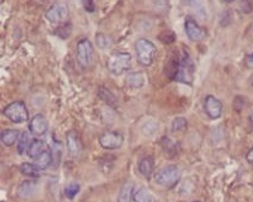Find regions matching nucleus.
<instances>
[{"instance_id":"nucleus-1","label":"nucleus","mask_w":253,"mask_h":202,"mask_svg":"<svg viewBox=\"0 0 253 202\" xmlns=\"http://www.w3.org/2000/svg\"><path fill=\"white\" fill-rule=\"evenodd\" d=\"M172 78L178 82H182V84H193L194 65L189 53H182L181 57L175 62Z\"/></svg>"},{"instance_id":"nucleus-2","label":"nucleus","mask_w":253,"mask_h":202,"mask_svg":"<svg viewBox=\"0 0 253 202\" xmlns=\"http://www.w3.org/2000/svg\"><path fill=\"white\" fill-rule=\"evenodd\" d=\"M180 176H181L180 168L175 165H169L158 170L155 176V181L162 187L172 188L180 181Z\"/></svg>"},{"instance_id":"nucleus-3","label":"nucleus","mask_w":253,"mask_h":202,"mask_svg":"<svg viewBox=\"0 0 253 202\" xmlns=\"http://www.w3.org/2000/svg\"><path fill=\"white\" fill-rule=\"evenodd\" d=\"M108 69L115 76L123 75L132 66V56L128 52H115L108 60Z\"/></svg>"},{"instance_id":"nucleus-4","label":"nucleus","mask_w":253,"mask_h":202,"mask_svg":"<svg viewBox=\"0 0 253 202\" xmlns=\"http://www.w3.org/2000/svg\"><path fill=\"white\" fill-rule=\"evenodd\" d=\"M137 61L142 66H151L156 55V46L146 38H139L135 43Z\"/></svg>"},{"instance_id":"nucleus-5","label":"nucleus","mask_w":253,"mask_h":202,"mask_svg":"<svg viewBox=\"0 0 253 202\" xmlns=\"http://www.w3.org/2000/svg\"><path fill=\"white\" fill-rule=\"evenodd\" d=\"M3 114L14 124H22L24 121H28L29 118L28 109L23 101L20 100L13 101L12 104L6 105L3 109Z\"/></svg>"},{"instance_id":"nucleus-6","label":"nucleus","mask_w":253,"mask_h":202,"mask_svg":"<svg viewBox=\"0 0 253 202\" xmlns=\"http://www.w3.org/2000/svg\"><path fill=\"white\" fill-rule=\"evenodd\" d=\"M76 55H78L79 64L83 67H89L94 61V47L87 38L79 40L76 46Z\"/></svg>"},{"instance_id":"nucleus-7","label":"nucleus","mask_w":253,"mask_h":202,"mask_svg":"<svg viewBox=\"0 0 253 202\" xmlns=\"http://www.w3.org/2000/svg\"><path fill=\"white\" fill-rule=\"evenodd\" d=\"M67 17H69V6L66 5V3H63V1L53 3L46 12L47 20H49L51 23H61V22H65L67 19Z\"/></svg>"},{"instance_id":"nucleus-8","label":"nucleus","mask_w":253,"mask_h":202,"mask_svg":"<svg viewBox=\"0 0 253 202\" xmlns=\"http://www.w3.org/2000/svg\"><path fill=\"white\" fill-rule=\"evenodd\" d=\"M123 135L118 132H104L99 138V143L104 149H118L123 145Z\"/></svg>"},{"instance_id":"nucleus-9","label":"nucleus","mask_w":253,"mask_h":202,"mask_svg":"<svg viewBox=\"0 0 253 202\" xmlns=\"http://www.w3.org/2000/svg\"><path fill=\"white\" fill-rule=\"evenodd\" d=\"M185 32H186L189 39L193 40V42H199V40L204 39L205 35H207L205 29L199 26L191 17H187L185 19Z\"/></svg>"},{"instance_id":"nucleus-10","label":"nucleus","mask_w":253,"mask_h":202,"mask_svg":"<svg viewBox=\"0 0 253 202\" xmlns=\"http://www.w3.org/2000/svg\"><path fill=\"white\" fill-rule=\"evenodd\" d=\"M204 107L205 113L210 119H219L223 113V105H221L220 100L213 95H208L205 98Z\"/></svg>"},{"instance_id":"nucleus-11","label":"nucleus","mask_w":253,"mask_h":202,"mask_svg":"<svg viewBox=\"0 0 253 202\" xmlns=\"http://www.w3.org/2000/svg\"><path fill=\"white\" fill-rule=\"evenodd\" d=\"M48 130V121H47L46 116L42 114H37L29 121V132L32 134H35L36 136L44 135Z\"/></svg>"},{"instance_id":"nucleus-12","label":"nucleus","mask_w":253,"mask_h":202,"mask_svg":"<svg viewBox=\"0 0 253 202\" xmlns=\"http://www.w3.org/2000/svg\"><path fill=\"white\" fill-rule=\"evenodd\" d=\"M66 144L67 150L71 157H78L81 152V141L80 136H79L78 132L71 130L66 135Z\"/></svg>"},{"instance_id":"nucleus-13","label":"nucleus","mask_w":253,"mask_h":202,"mask_svg":"<svg viewBox=\"0 0 253 202\" xmlns=\"http://www.w3.org/2000/svg\"><path fill=\"white\" fill-rule=\"evenodd\" d=\"M37 181H33V179H31V181H24L20 183L19 188H18V196L20 199H29V197H32L37 192Z\"/></svg>"},{"instance_id":"nucleus-14","label":"nucleus","mask_w":253,"mask_h":202,"mask_svg":"<svg viewBox=\"0 0 253 202\" xmlns=\"http://www.w3.org/2000/svg\"><path fill=\"white\" fill-rule=\"evenodd\" d=\"M20 135L22 133L17 129H4L1 132V143L6 147H12L15 143H18Z\"/></svg>"},{"instance_id":"nucleus-15","label":"nucleus","mask_w":253,"mask_h":202,"mask_svg":"<svg viewBox=\"0 0 253 202\" xmlns=\"http://www.w3.org/2000/svg\"><path fill=\"white\" fill-rule=\"evenodd\" d=\"M47 149H48V147H47V144L42 140V139H33L31 143V147H29L28 149V153L27 154H28L29 158L36 159Z\"/></svg>"},{"instance_id":"nucleus-16","label":"nucleus","mask_w":253,"mask_h":202,"mask_svg":"<svg viewBox=\"0 0 253 202\" xmlns=\"http://www.w3.org/2000/svg\"><path fill=\"white\" fill-rule=\"evenodd\" d=\"M153 167H155V163H153L152 157H144V158H142L138 163L139 173H141L144 178H150V177L152 176Z\"/></svg>"},{"instance_id":"nucleus-17","label":"nucleus","mask_w":253,"mask_h":202,"mask_svg":"<svg viewBox=\"0 0 253 202\" xmlns=\"http://www.w3.org/2000/svg\"><path fill=\"white\" fill-rule=\"evenodd\" d=\"M134 185L132 182H126L122 186L121 191L118 195V202H130L134 197Z\"/></svg>"},{"instance_id":"nucleus-18","label":"nucleus","mask_w":253,"mask_h":202,"mask_svg":"<svg viewBox=\"0 0 253 202\" xmlns=\"http://www.w3.org/2000/svg\"><path fill=\"white\" fill-rule=\"evenodd\" d=\"M19 169L20 173L26 177H29V178H38L42 174V172H41L42 169L37 167L35 163H22Z\"/></svg>"},{"instance_id":"nucleus-19","label":"nucleus","mask_w":253,"mask_h":202,"mask_svg":"<svg viewBox=\"0 0 253 202\" xmlns=\"http://www.w3.org/2000/svg\"><path fill=\"white\" fill-rule=\"evenodd\" d=\"M144 81H146V78L142 72H130L126 75V84L132 89H138V87L143 86Z\"/></svg>"},{"instance_id":"nucleus-20","label":"nucleus","mask_w":253,"mask_h":202,"mask_svg":"<svg viewBox=\"0 0 253 202\" xmlns=\"http://www.w3.org/2000/svg\"><path fill=\"white\" fill-rule=\"evenodd\" d=\"M52 162H53V156H52L51 149L48 148L40 157L35 159V165L40 167L41 169H46V168H48L52 165Z\"/></svg>"},{"instance_id":"nucleus-21","label":"nucleus","mask_w":253,"mask_h":202,"mask_svg":"<svg viewBox=\"0 0 253 202\" xmlns=\"http://www.w3.org/2000/svg\"><path fill=\"white\" fill-rule=\"evenodd\" d=\"M31 139H29V134L27 132L22 133L19 140L17 143V150L20 156H23L24 153H28V149L31 147Z\"/></svg>"},{"instance_id":"nucleus-22","label":"nucleus","mask_w":253,"mask_h":202,"mask_svg":"<svg viewBox=\"0 0 253 202\" xmlns=\"http://www.w3.org/2000/svg\"><path fill=\"white\" fill-rule=\"evenodd\" d=\"M134 202H152L151 195L146 187H139L138 190H135L134 197H133Z\"/></svg>"},{"instance_id":"nucleus-23","label":"nucleus","mask_w":253,"mask_h":202,"mask_svg":"<svg viewBox=\"0 0 253 202\" xmlns=\"http://www.w3.org/2000/svg\"><path fill=\"white\" fill-rule=\"evenodd\" d=\"M187 128V120L182 116H178L175 120L172 121V125H171V129L172 132H184Z\"/></svg>"},{"instance_id":"nucleus-24","label":"nucleus","mask_w":253,"mask_h":202,"mask_svg":"<svg viewBox=\"0 0 253 202\" xmlns=\"http://www.w3.org/2000/svg\"><path fill=\"white\" fill-rule=\"evenodd\" d=\"M80 192V185L79 183H70L65 187V196L67 199L72 200L74 197H76V195Z\"/></svg>"},{"instance_id":"nucleus-25","label":"nucleus","mask_w":253,"mask_h":202,"mask_svg":"<svg viewBox=\"0 0 253 202\" xmlns=\"http://www.w3.org/2000/svg\"><path fill=\"white\" fill-rule=\"evenodd\" d=\"M158 129V124H156L155 121H147L144 123L143 127H142V132H143L144 135L147 136H151L157 132Z\"/></svg>"},{"instance_id":"nucleus-26","label":"nucleus","mask_w":253,"mask_h":202,"mask_svg":"<svg viewBox=\"0 0 253 202\" xmlns=\"http://www.w3.org/2000/svg\"><path fill=\"white\" fill-rule=\"evenodd\" d=\"M99 96H100L101 99H103L107 104L109 105H115V98L114 95H113L112 93H110L109 90L104 89V87H100V91H99Z\"/></svg>"},{"instance_id":"nucleus-27","label":"nucleus","mask_w":253,"mask_h":202,"mask_svg":"<svg viewBox=\"0 0 253 202\" xmlns=\"http://www.w3.org/2000/svg\"><path fill=\"white\" fill-rule=\"evenodd\" d=\"M71 31H72L71 24H63V26L58 27V28L56 29L55 34H57L58 37L61 38H67L70 37V34H71Z\"/></svg>"},{"instance_id":"nucleus-28","label":"nucleus","mask_w":253,"mask_h":202,"mask_svg":"<svg viewBox=\"0 0 253 202\" xmlns=\"http://www.w3.org/2000/svg\"><path fill=\"white\" fill-rule=\"evenodd\" d=\"M95 38H96V44H98L99 48L105 49L110 46L109 38H108L105 34H103V33H99V34H96L95 35Z\"/></svg>"},{"instance_id":"nucleus-29","label":"nucleus","mask_w":253,"mask_h":202,"mask_svg":"<svg viewBox=\"0 0 253 202\" xmlns=\"http://www.w3.org/2000/svg\"><path fill=\"white\" fill-rule=\"evenodd\" d=\"M161 145L164 147V149L166 150V153H167V152H171V150L173 152V150H175V148H176L175 143H173V141L171 140L170 138H166V136L161 139Z\"/></svg>"},{"instance_id":"nucleus-30","label":"nucleus","mask_w":253,"mask_h":202,"mask_svg":"<svg viewBox=\"0 0 253 202\" xmlns=\"http://www.w3.org/2000/svg\"><path fill=\"white\" fill-rule=\"evenodd\" d=\"M160 39L164 42V43H172L175 40V34H173L172 31H165L161 35H160Z\"/></svg>"},{"instance_id":"nucleus-31","label":"nucleus","mask_w":253,"mask_h":202,"mask_svg":"<svg viewBox=\"0 0 253 202\" xmlns=\"http://www.w3.org/2000/svg\"><path fill=\"white\" fill-rule=\"evenodd\" d=\"M84 8L89 13H92L95 10V4L94 1H84Z\"/></svg>"},{"instance_id":"nucleus-32","label":"nucleus","mask_w":253,"mask_h":202,"mask_svg":"<svg viewBox=\"0 0 253 202\" xmlns=\"http://www.w3.org/2000/svg\"><path fill=\"white\" fill-rule=\"evenodd\" d=\"M246 159H247V162L250 163V165L253 166V147L251 148L250 152L247 153V156H246Z\"/></svg>"},{"instance_id":"nucleus-33","label":"nucleus","mask_w":253,"mask_h":202,"mask_svg":"<svg viewBox=\"0 0 253 202\" xmlns=\"http://www.w3.org/2000/svg\"><path fill=\"white\" fill-rule=\"evenodd\" d=\"M246 61H247L248 66L253 67V53H252V55H248L247 57H246Z\"/></svg>"},{"instance_id":"nucleus-34","label":"nucleus","mask_w":253,"mask_h":202,"mask_svg":"<svg viewBox=\"0 0 253 202\" xmlns=\"http://www.w3.org/2000/svg\"><path fill=\"white\" fill-rule=\"evenodd\" d=\"M194 202H200V201H194Z\"/></svg>"}]
</instances>
